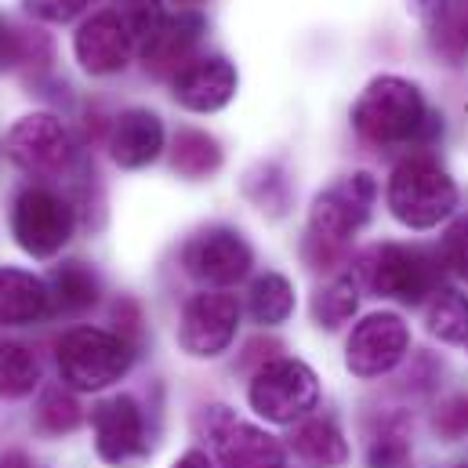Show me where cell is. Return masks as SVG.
I'll use <instances>...</instances> for the list:
<instances>
[{
  "label": "cell",
  "mask_w": 468,
  "mask_h": 468,
  "mask_svg": "<svg viewBox=\"0 0 468 468\" xmlns=\"http://www.w3.org/2000/svg\"><path fill=\"white\" fill-rule=\"evenodd\" d=\"M37 381H40L37 356L18 342H0V396L4 399L29 396L37 388Z\"/></svg>",
  "instance_id": "d4e9b609"
},
{
  "label": "cell",
  "mask_w": 468,
  "mask_h": 468,
  "mask_svg": "<svg viewBox=\"0 0 468 468\" xmlns=\"http://www.w3.org/2000/svg\"><path fill=\"white\" fill-rule=\"evenodd\" d=\"M250 407L276 425H294L298 418H305L316 399H320V381L313 374V367H305L302 359H269L247 388Z\"/></svg>",
  "instance_id": "8992f818"
},
{
  "label": "cell",
  "mask_w": 468,
  "mask_h": 468,
  "mask_svg": "<svg viewBox=\"0 0 468 468\" xmlns=\"http://www.w3.org/2000/svg\"><path fill=\"white\" fill-rule=\"evenodd\" d=\"M99 291H102L99 276L84 261H66L48 280V294H51L55 313H84L99 302Z\"/></svg>",
  "instance_id": "44dd1931"
},
{
  "label": "cell",
  "mask_w": 468,
  "mask_h": 468,
  "mask_svg": "<svg viewBox=\"0 0 468 468\" xmlns=\"http://www.w3.org/2000/svg\"><path fill=\"white\" fill-rule=\"evenodd\" d=\"M51 313L48 283L26 269H0V327H26Z\"/></svg>",
  "instance_id": "ac0fdd59"
},
{
  "label": "cell",
  "mask_w": 468,
  "mask_h": 468,
  "mask_svg": "<svg viewBox=\"0 0 468 468\" xmlns=\"http://www.w3.org/2000/svg\"><path fill=\"white\" fill-rule=\"evenodd\" d=\"M429 331L440 342H468V302L458 291H440L432 309H429Z\"/></svg>",
  "instance_id": "83f0119b"
},
{
  "label": "cell",
  "mask_w": 468,
  "mask_h": 468,
  "mask_svg": "<svg viewBox=\"0 0 468 468\" xmlns=\"http://www.w3.org/2000/svg\"><path fill=\"white\" fill-rule=\"evenodd\" d=\"M22 4H26V11H29L33 18L62 26V22H73L91 0H22Z\"/></svg>",
  "instance_id": "836d02e7"
},
{
  "label": "cell",
  "mask_w": 468,
  "mask_h": 468,
  "mask_svg": "<svg viewBox=\"0 0 468 468\" xmlns=\"http://www.w3.org/2000/svg\"><path fill=\"white\" fill-rule=\"evenodd\" d=\"M429 40L447 62L468 55V0H436L429 7Z\"/></svg>",
  "instance_id": "ffe728a7"
},
{
  "label": "cell",
  "mask_w": 468,
  "mask_h": 468,
  "mask_svg": "<svg viewBox=\"0 0 468 468\" xmlns=\"http://www.w3.org/2000/svg\"><path fill=\"white\" fill-rule=\"evenodd\" d=\"M356 305H359L356 280L352 276H338L327 287H320V294L313 298V316H316L320 327L335 331V327H342L352 313H356Z\"/></svg>",
  "instance_id": "4316f807"
},
{
  "label": "cell",
  "mask_w": 468,
  "mask_h": 468,
  "mask_svg": "<svg viewBox=\"0 0 468 468\" xmlns=\"http://www.w3.org/2000/svg\"><path fill=\"white\" fill-rule=\"evenodd\" d=\"M58 374L77 392H99L131 370L134 349L123 335L102 327H73L58 342Z\"/></svg>",
  "instance_id": "3957f363"
},
{
  "label": "cell",
  "mask_w": 468,
  "mask_h": 468,
  "mask_svg": "<svg viewBox=\"0 0 468 468\" xmlns=\"http://www.w3.org/2000/svg\"><path fill=\"white\" fill-rule=\"evenodd\" d=\"M182 265L200 283L233 287V283H239L250 272L254 254H250L247 239L236 229H204V233H197L186 243Z\"/></svg>",
  "instance_id": "8fae6325"
},
{
  "label": "cell",
  "mask_w": 468,
  "mask_h": 468,
  "mask_svg": "<svg viewBox=\"0 0 468 468\" xmlns=\"http://www.w3.org/2000/svg\"><path fill=\"white\" fill-rule=\"evenodd\" d=\"M77 226V211L73 204L48 189V186H26L15 197L11 207V233L18 239V247L33 258H55Z\"/></svg>",
  "instance_id": "5b68a950"
},
{
  "label": "cell",
  "mask_w": 468,
  "mask_h": 468,
  "mask_svg": "<svg viewBox=\"0 0 468 468\" xmlns=\"http://www.w3.org/2000/svg\"><path fill=\"white\" fill-rule=\"evenodd\" d=\"M236 95V69L233 62L211 55V58H197L189 62L178 77H175V102L189 113H218L222 106H229Z\"/></svg>",
  "instance_id": "5bb4252c"
},
{
  "label": "cell",
  "mask_w": 468,
  "mask_h": 468,
  "mask_svg": "<svg viewBox=\"0 0 468 468\" xmlns=\"http://www.w3.org/2000/svg\"><path fill=\"white\" fill-rule=\"evenodd\" d=\"M458 207L454 178L429 156L403 160L388 178V211L407 229H436Z\"/></svg>",
  "instance_id": "7a4b0ae2"
},
{
  "label": "cell",
  "mask_w": 468,
  "mask_h": 468,
  "mask_svg": "<svg viewBox=\"0 0 468 468\" xmlns=\"http://www.w3.org/2000/svg\"><path fill=\"white\" fill-rule=\"evenodd\" d=\"M247 309H250L254 324H261V327L287 324L291 313H294V287H291V280L280 276V272L258 276L250 283V291H247Z\"/></svg>",
  "instance_id": "603a6c76"
},
{
  "label": "cell",
  "mask_w": 468,
  "mask_h": 468,
  "mask_svg": "<svg viewBox=\"0 0 468 468\" xmlns=\"http://www.w3.org/2000/svg\"><path fill=\"white\" fill-rule=\"evenodd\" d=\"M222 468H283V447L258 425L239 421L229 407H207L200 418Z\"/></svg>",
  "instance_id": "9c48e42d"
},
{
  "label": "cell",
  "mask_w": 468,
  "mask_h": 468,
  "mask_svg": "<svg viewBox=\"0 0 468 468\" xmlns=\"http://www.w3.org/2000/svg\"><path fill=\"white\" fill-rule=\"evenodd\" d=\"M4 145H7L11 164L33 178H58L62 171H69L73 153H77L69 131L51 113H29V117L15 120Z\"/></svg>",
  "instance_id": "52a82bcc"
},
{
  "label": "cell",
  "mask_w": 468,
  "mask_h": 468,
  "mask_svg": "<svg viewBox=\"0 0 468 468\" xmlns=\"http://www.w3.org/2000/svg\"><path fill=\"white\" fill-rule=\"evenodd\" d=\"M443 265L454 272V276H462V280H468V215L465 218H458L451 229H447V236H443Z\"/></svg>",
  "instance_id": "1f68e13d"
},
{
  "label": "cell",
  "mask_w": 468,
  "mask_h": 468,
  "mask_svg": "<svg viewBox=\"0 0 468 468\" xmlns=\"http://www.w3.org/2000/svg\"><path fill=\"white\" fill-rule=\"evenodd\" d=\"M171 468H215V465H211V458L204 451H189V454H182Z\"/></svg>",
  "instance_id": "e575fe53"
},
{
  "label": "cell",
  "mask_w": 468,
  "mask_h": 468,
  "mask_svg": "<svg viewBox=\"0 0 468 468\" xmlns=\"http://www.w3.org/2000/svg\"><path fill=\"white\" fill-rule=\"evenodd\" d=\"M374 197H378V186L363 171L335 182L331 189H324L316 197V204L309 211V236H316V239H324L331 247H342L346 239H352L367 226Z\"/></svg>",
  "instance_id": "ba28073f"
},
{
  "label": "cell",
  "mask_w": 468,
  "mask_h": 468,
  "mask_svg": "<svg viewBox=\"0 0 468 468\" xmlns=\"http://www.w3.org/2000/svg\"><path fill=\"white\" fill-rule=\"evenodd\" d=\"M363 280L381 298H392L403 305H421L425 294L436 291L440 261L421 247L381 243L363 258Z\"/></svg>",
  "instance_id": "277c9868"
},
{
  "label": "cell",
  "mask_w": 468,
  "mask_h": 468,
  "mask_svg": "<svg viewBox=\"0 0 468 468\" xmlns=\"http://www.w3.org/2000/svg\"><path fill=\"white\" fill-rule=\"evenodd\" d=\"M80 421H84V407L77 403V396H73L69 388L55 385V388H48V392L40 396V403H37V429H40V432H48V436H66V432H73Z\"/></svg>",
  "instance_id": "484cf974"
},
{
  "label": "cell",
  "mask_w": 468,
  "mask_h": 468,
  "mask_svg": "<svg viewBox=\"0 0 468 468\" xmlns=\"http://www.w3.org/2000/svg\"><path fill=\"white\" fill-rule=\"evenodd\" d=\"M178 4H200V0H178Z\"/></svg>",
  "instance_id": "d590c367"
},
{
  "label": "cell",
  "mask_w": 468,
  "mask_h": 468,
  "mask_svg": "<svg viewBox=\"0 0 468 468\" xmlns=\"http://www.w3.org/2000/svg\"><path fill=\"white\" fill-rule=\"evenodd\" d=\"M458 468H468V465H458Z\"/></svg>",
  "instance_id": "8d00e7d4"
},
{
  "label": "cell",
  "mask_w": 468,
  "mask_h": 468,
  "mask_svg": "<svg viewBox=\"0 0 468 468\" xmlns=\"http://www.w3.org/2000/svg\"><path fill=\"white\" fill-rule=\"evenodd\" d=\"M367 465L370 468H414L410 458V440L399 425H388L378 432V440L367 451Z\"/></svg>",
  "instance_id": "4dcf8cb0"
},
{
  "label": "cell",
  "mask_w": 468,
  "mask_h": 468,
  "mask_svg": "<svg viewBox=\"0 0 468 468\" xmlns=\"http://www.w3.org/2000/svg\"><path fill=\"white\" fill-rule=\"evenodd\" d=\"M239 302L226 291H200L186 302L178 324V346L197 359H215L233 346Z\"/></svg>",
  "instance_id": "30bf717a"
},
{
  "label": "cell",
  "mask_w": 468,
  "mask_h": 468,
  "mask_svg": "<svg viewBox=\"0 0 468 468\" xmlns=\"http://www.w3.org/2000/svg\"><path fill=\"white\" fill-rule=\"evenodd\" d=\"M95 451L110 465H138L145 458V421L131 396H113L95 407Z\"/></svg>",
  "instance_id": "4fadbf2b"
},
{
  "label": "cell",
  "mask_w": 468,
  "mask_h": 468,
  "mask_svg": "<svg viewBox=\"0 0 468 468\" xmlns=\"http://www.w3.org/2000/svg\"><path fill=\"white\" fill-rule=\"evenodd\" d=\"M429 106L418 84L403 77H374L352 106V127L374 145H403L429 131Z\"/></svg>",
  "instance_id": "6da1fadb"
},
{
  "label": "cell",
  "mask_w": 468,
  "mask_h": 468,
  "mask_svg": "<svg viewBox=\"0 0 468 468\" xmlns=\"http://www.w3.org/2000/svg\"><path fill=\"white\" fill-rule=\"evenodd\" d=\"M291 451L313 468H338L349 458L346 436L331 418H305L291 432Z\"/></svg>",
  "instance_id": "d6986e66"
},
{
  "label": "cell",
  "mask_w": 468,
  "mask_h": 468,
  "mask_svg": "<svg viewBox=\"0 0 468 468\" xmlns=\"http://www.w3.org/2000/svg\"><path fill=\"white\" fill-rule=\"evenodd\" d=\"M113 11H117L120 26H123V33L131 37V48L142 55L156 37H160V29L167 26V7H164V0H117L113 4Z\"/></svg>",
  "instance_id": "cb8c5ba5"
},
{
  "label": "cell",
  "mask_w": 468,
  "mask_h": 468,
  "mask_svg": "<svg viewBox=\"0 0 468 468\" xmlns=\"http://www.w3.org/2000/svg\"><path fill=\"white\" fill-rule=\"evenodd\" d=\"M247 197L261 207V211H272V215H283L287 207V178L276 164H261L258 171L247 175Z\"/></svg>",
  "instance_id": "f546056e"
},
{
  "label": "cell",
  "mask_w": 468,
  "mask_h": 468,
  "mask_svg": "<svg viewBox=\"0 0 468 468\" xmlns=\"http://www.w3.org/2000/svg\"><path fill=\"white\" fill-rule=\"evenodd\" d=\"M73 51H77V62H80L91 77L120 73V69L127 66V58L134 55L131 37L123 33L117 11H99V15H91V18L77 29Z\"/></svg>",
  "instance_id": "9a60e30c"
},
{
  "label": "cell",
  "mask_w": 468,
  "mask_h": 468,
  "mask_svg": "<svg viewBox=\"0 0 468 468\" xmlns=\"http://www.w3.org/2000/svg\"><path fill=\"white\" fill-rule=\"evenodd\" d=\"M432 425H436V432H440L443 440H462L468 432V396L447 399V403L436 410Z\"/></svg>",
  "instance_id": "d6a6232c"
},
{
  "label": "cell",
  "mask_w": 468,
  "mask_h": 468,
  "mask_svg": "<svg viewBox=\"0 0 468 468\" xmlns=\"http://www.w3.org/2000/svg\"><path fill=\"white\" fill-rule=\"evenodd\" d=\"M410 346V331L396 313H374L352 327L346 346V367L356 378H381L388 374Z\"/></svg>",
  "instance_id": "7c38bea8"
},
{
  "label": "cell",
  "mask_w": 468,
  "mask_h": 468,
  "mask_svg": "<svg viewBox=\"0 0 468 468\" xmlns=\"http://www.w3.org/2000/svg\"><path fill=\"white\" fill-rule=\"evenodd\" d=\"M37 51L48 55V40L40 33L18 29L0 18V69H15L22 62H37Z\"/></svg>",
  "instance_id": "f1b7e54d"
},
{
  "label": "cell",
  "mask_w": 468,
  "mask_h": 468,
  "mask_svg": "<svg viewBox=\"0 0 468 468\" xmlns=\"http://www.w3.org/2000/svg\"><path fill=\"white\" fill-rule=\"evenodd\" d=\"M113 160L127 171H138L145 164H153L164 149V123L153 110H127L113 123V138H110Z\"/></svg>",
  "instance_id": "e0dca14e"
},
{
  "label": "cell",
  "mask_w": 468,
  "mask_h": 468,
  "mask_svg": "<svg viewBox=\"0 0 468 468\" xmlns=\"http://www.w3.org/2000/svg\"><path fill=\"white\" fill-rule=\"evenodd\" d=\"M204 29H207V22H204V15L193 11V7H182L178 15H171L167 26L160 29V37L142 51L145 69H149L153 77H178V73L193 62Z\"/></svg>",
  "instance_id": "2e32d148"
},
{
  "label": "cell",
  "mask_w": 468,
  "mask_h": 468,
  "mask_svg": "<svg viewBox=\"0 0 468 468\" xmlns=\"http://www.w3.org/2000/svg\"><path fill=\"white\" fill-rule=\"evenodd\" d=\"M171 164L186 178H207V175H215L222 167V145L207 131L182 127L175 134V145H171Z\"/></svg>",
  "instance_id": "7402d4cb"
}]
</instances>
